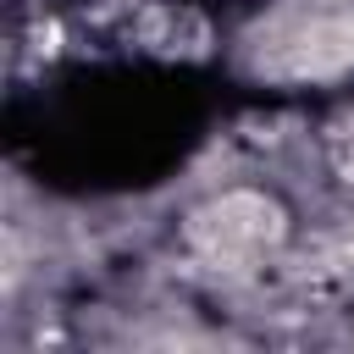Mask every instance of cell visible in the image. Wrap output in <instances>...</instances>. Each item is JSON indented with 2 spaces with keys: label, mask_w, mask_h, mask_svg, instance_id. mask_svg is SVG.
<instances>
[{
  "label": "cell",
  "mask_w": 354,
  "mask_h": 354,
  "mask_svg": "<svg viewBox=\"0 0 354 354\" xmlns=\"http://www.w3.org/2000/svg\"><path fill=\"white\" fill-rule=\"evenodd\" d=\"M194 238L210 254H238V249H266L282 238V210L260 194H227L210 210L194 216Z\"/></svg>",
  "instance_id": "1"
}]
</instances>
